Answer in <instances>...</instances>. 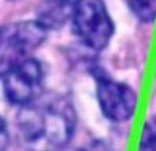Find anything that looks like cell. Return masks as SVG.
<instances>
[{
    "mask_svg": "<svg viewBox=\"0 0 156 151\" xmlns=\"http://www.w3.org/2000/svg\"><path fill=\"white\" fill-rule=\"evenodd\" d=\"M76 125V110L65 99L36 100L16 116L19 138L30 151L62 150L73 139Z\"/></svg>",
    "mask_w": 156,
    "mask_h": 151,
    "instance_id": "cell-1",
    "label": "cell"
},
{
    "mask_svg": "<svg viewBox=\"0 0 156 151\" xmlns=\"http://www.w3.org/2000/svg\"><path fill=\"white\" fill-rule=\"evenodd\" d=\"M47 32L37 21H19L0 28V77L30 58L45 41Z\"/></svg>",
    "mask_w": 156,
    "mask_h": 151,
    "instance_id": "cell-2",
    "label": "cell"
},
{
    "mask_svg": "<svg viewBox=\"0 0 156 151\" xmlns=\"http://www.w3.org/2000/svg\"><path fill=\"white\" fill-rule=\"evenodd\" d=\"M77 37L93 51H101L114 35V22L103 0H78L71 18Z\"/></svg>",
    "mask_w": 156,
    "mask_h": 151,
    "instance_id": "cell-3",
    "label": "cell"
},
{
    "mask_svg": "<svg viewBox=\"0 0 156 151\" xmlns=\"http://www.w3.org/2000/svg\"><path fill=\"white\" fill-rule=\"evenodd\" d=\"M44 87L43 65L34 58H27L3 77L4 96L11 105L25 107L38 100Z\"/></svg>",
    "mask_w": 156,
    "mask_h": 151,
    "instance_id": "cell-4",
    "label": "cell"
},
{
    "mask_svg": "<svg viewBox=\"0 0 156 151\" xmlns=\"http://www.w3.org/2000/svg\"><path fill=\"white\" fill-rule=\"evenodd\" d=\"M96 96L100 110L105 118L114 122L129 120L137 106V95L127 84L111 78L100 69H94Z\"/></svg>",
    "mask_w": 156,
    "mask_h": 151,
    "instance_id": "cell-5",
    "label": "cell"
},
{
    "mask_svg": "<svg viewBox=\"0 0 156 151\" xmlns=\"http://www.w3.org/2000/svg\"><path fill=\"white\" fill-rule=\"evenodd\" d=\"M78 0H40L36 10V21L45 30L65 26L74 15Z\"/></svg>",
    "mask_w": 156,
    "mask_h": 151,
    "instance_id": "cell-6",
    "label": "cell"
},
{
    "mask_svg": "<svg viewBox=\"0 0 156 151\" xmlns=\"http://www.w3.org/2000/svg\"><path fill=\"white\" fill-rule=\"evenodd\" d=\"M130 11L143 22H154L156 18V0H125Z\"/></svg>",
    "mask_w": 156,
    "mask_h": 151,
    "instance_id": "cell-7",
    "label": "cell"
},
{
    "mask_svg": "<svg viewBox=\"0 0 156 151\" xmlns=\"http://www.w3.org/2000/svg\"><path fill=\"white\" fill-rule=\"evenodd\" d=\"M138 151H156V120H149L145 122Z\"/></svg>",
    "mask_w": 156,
    "mask_h": 151,
    "instance_id": "cell-8",
    "label": "cell"
},
{
    "mask_svg": "<svg viewBox=\"0 0 156 151\" xmlns=\"http://www.w3.org/2000/svg\"><path fill=\"white\" fill-rule=\"evenodd\" d=\"M8 140H10V135H8V129L5 121L0 117V151H5L8 146Z\"/></svg>",
    "mask_w": 156,
    "mask_h": 151,
    "instance_id": "cell-9",
    "label": "cell"
}]
</instances>
